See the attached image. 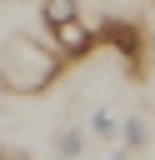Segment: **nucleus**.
<instances>
[{
  "label": "nucleus",
  "instance_id": "1",
  "mask_svg": "<svg viewBox=\"0 0 155 160\" xmlns=\"http://www.w3.org/2000/svg\"><path fill=\"white\" fill-rule=\"evenodd\" d=\"M60 70H65V55L50 40H35V35L15 30L0 45V90L5 95H40L60 80Z\"/></svg>",
  "mask_w": 155,
  "mask_h": 160
},
{
  "label": "nucleus",
  "instance_id": "2",
  "mask_svg": "<svg viewBox=\"0 0 155 160\" xmlns=\"http://www.w3.org/2000/svg\"><path fill=\"white\" fill-rule=\"evenodd\" d=\"M95 40L105 45V50H115L125 65H130V75H140V55H145V30L135 25V20H120V15H110V20H100L95 25Z\"/></svg>",
  "mask_w": 155,
  "mask_h": 160
},
{
  "label": "nucleus",
  "instance_id": "3",
  "mask_svg": "<svg viewBox=\"0 0 155 160\" xmlns=\"http://www.w3.org/2000/svg\"><path fill=\"white\" fill-rule=\"evenodd\" d=\"M45 35H50V45H55L65 60H85V55H95V50H100V40H95V25H90V20H80V15L45 25Z\"/></svg>",
  "mask_w": 155,
  "mask_h": 160
},
{
  "label": "nucleus",
  "instance_id": "4",
  "mask_svg": "<svg viewBox=\"0 0 155 160\" xmlns=\"http://www.w3.org/2000/svg\"><path fill=\"white\" fill-rule=\"evenodd\" d=\"M70 15H80V0H40V25H55Z\"/></svg>",
  "mask_w": 155,
  "mask_h": 160
},
{
  "label": "nucleus",
  "instance_id": "5",
  "mask_svg": "<svg viewBox=\"0 0 155 160\" xmlns=\"http://www.w3.org/2000/svg\"><path fill=\"white\" fill-rule=\"evenodd\" d=\"M85 140H90V130H80V120H75V125H65V130H60V155H65V160H75V155L85 150Z\"/></svg>",
  "mask_w": 155,
  "mask_h": 160
},
{
  "label": "nucleus",
  "instance_id": "6",
  "mask_svg": "<svg viewBox=\"0 0 155 160\" xmlns=\"http://www.w3.org/2000/svg\"><path fill=\"white\" fill-rule=\"evenodd\" d=\"M90 135H95V140H115V135H120V120H115L110 110H95V115H90Z\"/></svg>",
  "mask_w": 155,
  "mask_h": 160
},
{
  "label": "nucleus",
  "instance_id": "7",
  "mask_svg": "<svg viewBox=\"0 0 155 160\" xmlns=\"http://www.w3.org/2000/svg\"><path fill=\"white\" fill-rule=\"evenodd\" d=\"M0 160H25V155H15V150H5V155H0Z\"/></svg>",
  "mask_w": 155,
  "mask_h": 160
},
{
  "label": "nucleus",
  "instance_id": "8",
  "mask_svg": "<svg viewBox=\"0 0 155 160\" xmlns=\"http://www.w3.org/2000/svg\"><path fill=\"white\" fill-rule=\"evenodd\" d=\"M60 160H65V155H60Z\"/></svg>",
  "mask_w": 155,
  "mask_h": 160
}]
</instances>
